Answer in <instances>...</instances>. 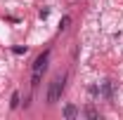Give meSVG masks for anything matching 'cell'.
<instances>
[{"label":"cell","mask_w":123,"mask_h":120,"mask_svg":"<svg viewBox=\"0 0 123 120\" xmlns=\"http://www.w3.org/2000/svg\"><path fill=\"white\" fill-rule=\"evenodd\" d=\"M66 87V75H55L50 87H47V104H57L62 99V92Z\"/></svg>","instance_id":"cell-2"},{"label":"cell","mask_w":123,"mask_h":120,"mask_svg":"<svg viewBox=\"0 0 123 120\" xmlns=\"http://www.w3.org/2000/svg\"><path fill=\"white\" fill-rule=\"evenodd\" d=\"M10 106H12V108H17V106H19V94H12V101H10Z\"/></svg>","instance_id":"cell-7"},{"label":"cell","mask_w":123,"mask_h":120,"mask_svg":"<svg viewBox=\"0 0 123 120\" xmlns=\"http://www.w3.org/2000/svg\"><path fill=\"white\" fill-rule=\"evenodd\" d=\"M78 115V111H76V106H64V118H69V120H74Z\"/></svg>","instance_id":"cell-3"},{"label":"cell","mask_w":123,"mask_h":120,"mask_svg":"<svg viewBox=\"0 0 123 120\" xmlns=\"http://www.w3.org/2000/svg\"><path fill=\"white\" fill-rule=\"evenodd\" d=\"M102 92H104V97H111V82H104Z\"/></svg>","instance_id":"cell-6"},{"label":"cell","mask_w":123,"mask_h":120,"mask_svg":"<svg viewBox=\"0 0 123 120\" xmlns=\"http://www.w3.org/2000/svg\"><path fill=\"white\" fill-rule=\"evenodd\" d=\"M69 24H71V16H69V14L62 16V21H59V31H66V28H69Z\"/></svg>","instance_id":"cell-4"},{"label":"cell","mask_w":123,"mask_h":120,"mask_svg":"<svg viewBox=\"0 0 123 120\" xmlns=\"http://www.w3.org/2000/svg\"><path fill=\"white\" fill-rule=\"evenodd\" d=\"M47 61H50V49H45L36 64H33V73H31V87H38L40 85V80H43V73L47 71Z\"/></svg>","instance_id":"cell-1"},{"label":"cell","mask_w":123,"mask_h":120,"mask_svg":"<svg viewBox=\"0 0 123 120\" xmlns=\"http://www.w3.org/2000/svg\"><path fill=\"white\" fill-rule=\"evenodd\" d=\"M85 115H88V118H92V120H97V118H99V113H97L95 108H90V106L85 108Z\"/></svg>","instance_id":"cell-5"}]
</instances>
